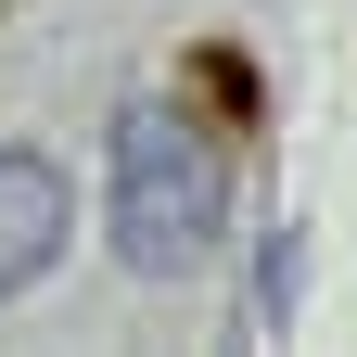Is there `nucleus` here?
<instances>
[{"instance_id": "f03ea898", "label": "nucleus", "mask_w": 357, "mask_h": 357, "mask_svg": "<svg viewBox=\"0 0 357 357\" xmlns=\"http://www.w3.org/2000/svg\"><path fill=\"white\" fill-rule=\"evenodd\" d=\"M64 255V166L52 153H0V306Z\"/></svg>"}, {"instance_id": "f257e3e1", "label": "nucleus", "mask_w": 357, "mask_h": 357, "mask_svg": "<svg viewBox=\"0 0 357 357\" xmlns=\"http://www.w3.org/2000/svg\"><path fill=\"white\" fill-rule=\"evenodd\" d=\"M115 255L141 281H192L217 255V141L178 102L115 115Z\"/></svg>"}]
</instances>
